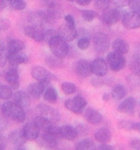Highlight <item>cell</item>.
Returning <instances> with one entry per match:
<instances>
[{"label": "cell", "mask_w": 140, "mask_h": 150, "mask_svg": "<svg viewBox=\"0 0 140 150\" xmlns=\"http://www.w3.org/2000/svg\"><path fill=\"white\" fill-rule=\"evenodd\" d=\"M1 111L5 118L12 120L16 122H23L26 119L24 109L14 101L6 100L1 106Z\"/></svg>", "instance_id": "1"}, {"label": "cell", "mask_w": 140, "mask_h": 150, "mask_svg": "<svg viewBox=\"0 0 140 150\" xmlns=\"http://www.w3.org/2000/svg\"><path fill=\"white\" fill-rule=\"evenodd\" d=\"M48 43H49L50 51L53 54V56L61 58V59H62V58H64L67 56L69 51V46L67 44V41L62 39L60 35L54 36Z\"/></svg>", "instance_id": "2"}, {"label": "cell", "mask_w": 140, "mask_h": 150, "mask_svg": "<svg viewBox=\"0 0 140 150\" xmlns=\"http://www.w3.org/2000/svg\"><path fill=\"white\" fill-rule=\"evenodd\" d=\"M87 102L86 98L82 96H76L73 98H68L64 102V106L69 111L73 112L76 115H80L84 111V108L86 107Z\"/></svg>", "instance_id": "3"}, {"label": "cell", "mask_w": 140, "mask_h": 150, "mask_svg": "<svg viewBox=\"0 0 140 150\" xmlns=\"http://www.w3.org/2000/svg\"><path fill=\"white\" fill-rule=\"evenodd\" d=\"M92 43L95 52L98 54H104L108 52L110 46V40L109 36L103 33H97L92 36Z\"/></svg>", "instance_id": "4"}, {"label": "cell", "mask_w": 140, "mask_h": 150, "mask_svg": "<svg viewBox=\"0 0 140 150\" xmlns=\"http://www.w3.org/2000/svg\"><path fill=\"white\" fill-rule=\"evenodd\" d=\"M106 62H108L109 67L114 72L123 70L126 66V58H125L124 54L117 52L109 53L106 57Z\"/></svg>", "instance_id": "5"}, {"label": "cell", "mask_w": 140, "mask_h": 150, "mask_svg": "<svg viewBox=\"0 0 140 150\" xmlns=\"http://www.w3.org/2000/svg\"><path fill=\"white\" fill-rule=\"evenodd\" d=\"M121 21H122L123 26L129 30H134V29L140 27V17L138 13L131 12V11L125 13L121 17Z\"/></svg>", "instance_id": "6"}, {"label": "cell", "mask_w": 140, "mask_h": 150, "mask_svg": "<svg viewBox=\"0 0 140 150\" xmlns=\"http://www.w3.org/2000/svg\"><path fill=\"white\" fill-rule=\"evenodd\" d=\"M36 111H38L40 116L44 117L45 119L49 120L51 122H56L60 120V113L58 110L50 107L45 104H39L36 105Z\"/></svg>", "instance_id": "7"}, {"label": "cell", "mask_w": 140, "mask_h": 150, "mask_svg": "<svg viewBox=\"0 0 140 150\" xmlns=\"http://www.w3.org/2000/svg\"><path fill=\"white\" fill-rule=\"evenodd\" d=\"M4 79L11 88L14 90L18 89V87H19V75H18L17 67L10 65V67L7 69L4 74Z\"/></svg>", "instance_id": "8"}, {"label": "cell", "mask_w": 140, "mask_h": 150, "mask_svg": "<svg viewBox=\"0 0 140 150\" xmlns=\"http://www.w3.org/2000/svg\"><path fill=\"white\" fill-rule=\"evenodd\" d=\"M120 17H121L120 11L117 8H113V9H108L104 11V13L101 16V20L105 25L110 26V25L115 24L120 19Z\"/></svg>", "instance_id": "9"}, {"label": "cell", "mask_w": 140, "mask_h": 150, "mask_svg": "<svg viewBox=\"0 0 140 150\" xmlns=\"http://www.w3.org/2000/svg\"><path fill=\"white\" fill-rule=\"evenodd\" d=\"M23 32L27 36L34 39L35 41L40 42L45 40V30L43 28H39V27L28 25V26L24 28Z\"/></svg>", "instance_id": "10"}, {"label": "cell", "mask_w": 140, "mask_h": 150, "mask_svg": "<svg viewBox=\"0 0 140 150\" xmlns=\"http://www.w3.org/2000/svg\"><path fill=\"white\" fill-rule=\"evenodd\" d=\"M58 35H60L62 39L65 40V41L69 42V41L74 40L77 38V35H78V31H77L76 28L69 26V25L65 23L59 27Z\"/></svg>", "instance_id": "11"}, {"label": "cell", "mask_w": 140, "mask_h": 150, "mask_svg": "<svg viewBox=\"0 0 140 150\" xmlns=\"http://www.w3.org/2000/svg\"><path fill=\"white\" fill-rule=\"evenodd\" d=\"M108 62L102 57H97L91 62L92 74L97 76H104L108 74Z\"/></svg>", "instance_id": "12"}, {"label": "cell", "mask_w": 140, "mask_h": 150, "mask_svg": "<svg viewBox=\"0 0 140 150\" xmlns=\"http://www.w3.org/2000/svg\"><path fill=\"white\" fill-rule=\"evenodd\" d=\"M74 70L81 78H87L92 74L91 63L86 59H79L75 63Z\"/></svg>", "instance_id": "13"}, {"label": "cell", "mask_w": 140, "mask_h": 150, "mask_svg": "<svg viewBox=\"0 0 140 150\" xmlns=\"http://www.w3.org/2000/svg\"><path fill=\"white\" fill-rule=\"evenodd\" d=\"M31 75L38 81H41L49 84L51 80V74L45 68H43L41 66H36L33 68L31 71Z\"/></svg>", "instance_id": "14"}, {"label": "cell", "mask_w": 140, "mask_h": 150, "mask_svg": "<svg viewBox=\"0 0 140 150\" xmlns=\"http://www.w3.org/2000/svg\"><path fill=\"white\" fill-rule=\"evenodd\" d=\"M84 119L87 122H89L92 125H100L103 122V115L100 112L95 110V109L92 108H87L86 111H84Z\"/></svg>", "instance_id": "15"}, {"label": "cell", "mask_w": 140, "mask_h": 150, "mask_svg": "<svg viewBox=\"0 0 140 150\" xmlns=\"http://www.w3.org/2000/svg\"><path fill=\"white\" fill-rule=\"evenodd\" d=\"M48 83L45 82H41V81H38L36 83H32L27 87V93L30 95V97L34 98H39L40 96L45 92L46 85Z\"/></svg>", "instance_id": "16"}, {"label": "cell", "mask_w": 140, "mask_h": 150, "mask_svg": "<svg viewBox=\"0 0 140 150\" xmlns=\"http://www.w3.org/2000/svg\"><path fill=\"white\" fill-rule=\"evenodd\" d=\"M23 134L27 141H36L39 137V128L33 122H28L22 128Z\"/></svg>", "instance_id": "17"}, {"label": "cell", "mask_w": 140, "mask_h": 150, "mask_svg": "<svg viewBox=\"0 0 140 150\" xmlns=\"http://www.w3.org/2000/svg\"><path fill=\"white\" fill-rule=\"evenodd\" d=\"M136 107V100L134 98L130 97L124 100L118 106V111L121 113H124V114H129L131 115L134 112Z\"/></svg>", "instance_id": "18"}, {"label": "cell", "mask_w": 140, "mask_h": 150, "mask_svg": "<svg viewBox=\"0 0 140 150\" xmlns=\"http://www.w3.org/2000/svg\"><path fill=\"white\" fill-rule=\"evenodd\" d=\"M14 101L22 108H27L31 104V97L27 92L16 91L14 95Z\"/></svg>", "instance_id": "19"}, {"label": "cell", "mask_w": 140, "mask_h": 150, "mask_svg": "<svg viewBox=\"0 0 140 150\" xmlns=\"http://www.w3.org/2000/svg\"><path fill=\"white\" fill-rule=\"evenodd\" d=\"M78 137L77 129L71 125H64L60 127V138L65 141H74Z\"/></svg>", "instance_id": "20"}, {"label": "cell", "mask_w": 140, "mask_h": 150, "mask_svg": "<svg viewBox=\"0 0 140 150\" xmlns=\"http://www.w3.org/2000/svg\"><path fill=\"white\" fill-rule=\"evenodd\" d=\"M28 60L27 56L24 53H9L8 54V62L11 66L17 67L22 63H26Z\"/></svg>", "instance_id": "21"}, {"label": "cell", "mask_w": 140, "mask_h": 150, "mask_svg": "<svg viewBox=\"0 0 140 150\" xmlns=\"http://www.w3.org/2000/svg\"><path fill=\"white\" fill-rule=\"evenodd\" d=\"M9 141L12 142L13 144L16 145V146H21L25 144V142L27 141V139L25 138L23 131L22 129H16L14 130L13 132H11L9 134Z\"/></svg>", "instance_id": "22"}, {"label": "cell", "mask_w": 140, "mask_h": 150, "mask_svg": "<svg viewBox=\"0 0 140 150\" xmlns=\"http://www.w3.org/2000/svg\"><path fill=\"white\" fill-rule=\"evenodd\" d=\"M6 49L9 53H19L25 49V43L19 39H10L7 41Z\"/></svg>", "instance_id": "23"}, {"label": "cell", "mask_w": 140, "mask_h": 150, "mask_svg": "<svg viewBox=\"0 0 140 150\" xmlns=\"http://www.w3.org/2000/svg\"><path fill=\"white\" fill-rule=\"evenodd\" d=\"M94 138L100 144H109L111 140V133L109 129L106 127H103L98 129L94 134Z\"/></svg>", "instance_id": "24"}, {"label": "cell", "mask_w": 140, "mask_h": 150, "mask_svg": "<svg viewBox=\"0 0 140 150\" xmlns=\"http://www.w3.org/2000/svg\"><path fill=\"white\" fill-rule=\"evenodd\" d=\"M112 48L114 50V52L125 54L129 52L130 46H129L126 40H124L122 38H117L112 42Z\"/></svg>", "instance_id": "25"}, {"label": "cell", "mask_w": 140, "mask_h": 150, "mask_svg": "<svg viewBox=\"0 0 140 150\" xmlns=\"http://www.w3.org/2000/svg\"><path fill=\"white\" fill-rule=\"evenodd\" d=\"M42 142L44 146H46V147L48 148H55L58 144V137H55L53 135H51L47 132H43V135H42Z\"/></svg>", "instance_id": "26"}, {"label": "cell", "mask_w": 140, "mask_h": 150, "mask_svg": "<svg viewBox=\"0 0 140 150\" xmlns=\"http://www.w3.org/2000/svg\"><path fill=\"white\" fill-rule=\"evenodd\" d=\"M34 123L39 128V130H42L43 132L46 130H48L49 127L53 124V122H51L49 120L45 119L44 117L40 116V115L36 117L35 120H34Z\"/></svg>", "instance_id": "27"}, {"label": "cell", "mask_w": 140, "mask_h": 150, "mask_svg": "<svg viewBox=\"0 0 140 150\" xmlns=\"http://www.w3.org/2000/svg\"><path fill=\"white\" fill-rule=\"evenodd\" d=\"M127 95V89L125 88V86L121 85V84H117L112 88L111 91V96L113 98L119 100H123V98L126 97Z\"/></svg>", "instance_id": "28"}, {"label": "cell", "mask_w": 140, "mask_h": 150, "mask_svg": "<svg viewBox=\"0 0 140 150\" xmlns=\"http://www.w3.org/2000/svg\"><path fill=\"white\" fill-rule=\"evenodd\" d=\"M130 69L135 75L140 74V53L132 56L130 62Z\"/></svg>", "instance_id": "29"}, {"label": "cell", "mask_w": 140, "mask_h": 150, "mask_svg": "<svg viewBox=\"0 0 140 150\" xmlns=\"http://www.w3.org/2000/svg\"><path fill=\"white\" fill-rule=\"evenodd\" d=\"M76 150H96L94 142L89 139H84L76 145Z\"/></svg>", "instance_id": "30"}, {"label": "cell", "mask_w": 140, "mask_h": 150, "mask_svg": "<svg viewBox=\"0 0 140 150\" xmlns=\"http://www.w3.org/2000/svg\"><path fill=\"white\" fill-rule=\"evenodd\" d=\"M44 100L50 103H55L58 100V93L54 87H48L44 92Z\"/></svg>", "instance_id": "31"}, {"label": "cell", "mask_w": 140, "mask_h": 150, "mask_svg": "<svg viewBox=\"0 0 140 150\" xmlns=\"http://www.w3.org/2000/svg\"><path fill=\"white\" fill-rule=\"evenodd\" d=\"M12 96V88L9 85H1V87H0V98L4 100H8Z\"/></svg>", "instance_id": "32"}, {"label": "cell", "mask_w": 140, "mask_h": 150, "mask_svg": "<svg viewBox=\"0 0 140 150\" xmlns=\"http://www.w3.org/2000/svg\"><path fill=\"white\" fill-rule=\"evenodd\" d=\"M61 88L62 90V92H64L65 95H71V94H73L76 91L77 87H76V85H75L74 83L65 81V82L61 83Z\"/></svg>", "instance_id": "33"}, {"label": "cell", "mask_w": 140, "mask_h": 150, "mask_svg": "<svg viewBox=\"0 0 140 150\" xmlns=\"http://www.w3.org/2000/svg\"><path fill=\"white\" fill-rule=\"evenodd\" d=\"M8 4L10 5L11 8L16 11L23 10L26 7V2L24 0H10Z\"/></svg>", "instance_id": "34"}, {"label": "cell", "mask_w": 140, "mask_h": 150, "mask_svg": "<svg viewBox=\"0 0 140 150\" xmlns=\"http://www.w3.org/2000/svg\"><path fill=\"white\" fill-rule=\"evenodd\" d=\"M45 62L47 63V65L52 68H59L61 66V59L57 57H48L47 59L45 60Z\"/></svg>", "instance_id": "35"}, {"label": "cell", "mask_w": 140, "mask_h": 150, "mask_svg": "<svg viewBox=\"0 0 140 150\" xmlns=\"http://www.w3.org/2000/svg\"><path fill=\"white\" fill-rule=\"evenodd\" d=\"M82 16L83 18L87 22H90L95 18L96 16V13L94 11H91V10H83L82 11Z\"/></svg>", "instance_id": "36"}, {"label": "cell", "mask_w": 140, "mask_h": 150, "mask_svg": "<svg viewBox=\"0 0 140 150\" xmlns=\"http://www.w3.org/2000/svg\"><path fill=\"white\" fill-rule=\"evenodd\" d=\"M110 3V0H95V7L99 10L106 11L109 9Z\"/></svg>", "instance_id": "37"}, {"label": "cell", "mask_w": 140, "mask_h": 150, "mask_svg": "<svg viewBox=\"0 0 140 150\" xmlns=\"http://www.w3.org/2000/svg\"><path fill=\"white\" fill-rule=\"evenodd\" d=\"M119 127L125 130H134L135 122H131V120H121L119 122Z\"/></svg>", "instance_id": "38"}, {"label": "cell", "mask_w": 140, "mask_h": 150, "mask_svg": "<svg viewBox=\"0 0 140 150\" xmlns=\"http://www.w3.org/2000/svg\"><path fill=\"white\" fill-rule=\"evenodd\" d=\"M77 45H78V48L81 50H86L90 46V40L87 38H81L78 40Z\"/></svg>", "instance_id": "39"}, {"label": "cell", "mask_w": 140, "mask_h": 150, "mask_svg": "<svg viewBox=\"0 0 140 150\" xmlns=\"http://www.w3.org/2000/svg\"><path fill=\"white\" fill-rule=\"evenodd\" d=\"M128 6L130 7L131 12H134L136 13H140V0H130Z\"/></svg>", "instance_id": "40"}, {"label": "cell", "mask_w": 140, "mask_h": 150, "mask_svg": "<svg viewBox=\"0 0 140 150\" xmlns=\"http://www.w3.org/2000/svg\"><path fill=\"white\" fill-rule=\"evenodd\" d=\"M110 1L115 8H123V7L129 5L130 0H110Z\"/></svg>", "instance_id": "41"}, {"label": "cell", "mask_w": 140, "mask_h": 150, "mask_svg": "<svg viewBox=\"0 0 140 150\" xmlns=\"http://www.w3.org/2000/svg\"><path fill=\"white\" fill-rule=\"evenodd\" d=\"M64 20H65V23L67 25H69V26H71V27L76 28L75 19H74V17L71 16V14H67V16H65Z\"/></svg>", "instance_id": "42"}, {"label": "cell", "mask_w": 140, "mask_h": 150, "mask_svg": "<svg viewBox=\"0 0 140 150\" xmlns=\"http://www.w3.org/2000/svg\"><path fill=\"white\" fill-rule=\"evenodd\" d=\"M130 146L132 150H140V140H132L130 142Z\"/></svg>", "instance_id": "43"}, {"label": "cell", "mask_w": 140, "mask_h": 150, "mask_svg": "<svg viewBox=\"0 0 140 150\" xmlns=\"http://www.w3.org/2000/svg\"><path fill=\"white\" fill-rule=\"evenodd\" d=\"M0 27H1L2 30H7V29L10 27V21L7 20V19H4V18H2L1 22H0Z\"/></svg>", "instance_id": "44"}, {"label": "cell", "mask_w": 140, "mask_h": 150, "mask_svg": "<svg viewBox=\"0 0 140 150\" xmlns=\"http://www.w3.org/2000/svg\"><path fill=\"white\" fill-rule=\"evenodd\" d=\"M97 150H114L112 146H110L108 144H102L99 145V147Z\"/></svg>", "instance_id": "45"}, {"label": "cell", "mask_w": 140, "mask_h": 150, "mask_svg": "<svg viewBox=\"0 0 140 150\" xmlns=\"http://www.w3.org/2000/svg\"><path fill=\"white\" fill-rule=\"evenodd\" d=\"M77 2V4H79L81 6H86L91 2V0H75Z\"/></svg>", "instance_id": "46"}, {"label": "cell", "mask_w": 140, "mask_h": 150, "mask_svg": "<svg viewBox=\"0 0 140 150\" xmlns=\"http://www.w3.org/2000/svg\"><path fill=\"white\" fill-rule=\"evenodd\" d=\"M103 100L105 101H109V94H104L103 95Z\"/></svg>", "instance_id": "47"}, {"label": "cell", "mask_w": 140, "mask_h": 150, "mask_svg": "<svg viewBox=\"0 0 140 150\" xmlns=\"http://www.w3.org/2000/svg\"><path fill=\"white\" fill-rule=\"evenodd\" d=\"M134 130H136V131H137V132H139V133H140V122H136V123H135Z\"/></svg>", "instance_id": "48"}, {"label": "cell", "mask_w": 140, "mask_h": 150, "mask_svg": "<svg viewBox=\"0 0 140 150\" xmlns=\"http://www.w3.org/2000/svg\"><path fill=\"white\" fill-rule=\"evenodd\" d=\"M66 1H70V2H72V1H75V0H66Z\"/></svg>", "instance_id": "49"}, {"label": "cell", "mask_w": 140, "mask_h": 150, "mask_svg": "<svg viewBox=\"0 0 140 150\" xmlns=\"http://www.w3.org/2000/svg\"><path fill=\"white\" fill-rule=\"evenodd\" d=\"M16 150H24L23 148H18V149H16Z\"/></svg>", "instance_id": "50"}, {"label": "cell", "mask_w": 140, "mask_h": 150, "mask_svg": "<svg viewBox=\"0 0 140 150\" xmlns=\"http://www.w3.org/2000/svg\"><path fill=\"white\" fill-rule=\"evenodd\" d=\"M138 16H139V17H140V13H138Z\"/></svg>", "instance_id": "51"}, {"label": "cell", "mask_w": 140, "mask_h": 150, "mask_svg": "<svg viewBox=\"0 0 140 150\" xmlns=\"http://www.w3.org/2000/svg\"><path fill=\"white\" fill-rule=\"evenodd\" d=\"M138 76H140V74H139V75H138Z\"/></svg>", "instance_id": "52"}, {"label": "cell", "mask_w": 140, "mask_h": 150, "mask_svg": "<svg viewBox=\"0 0 140 150\" xmlns=\"http://www.w3.org/2000/svg\"><path fill=\"white\" fill-rule=\"evenodd\" d=\"M139 117H140V114H139Z\"/></svg>", "instance_id": "53"}, {"label": "cell", "mask_w": 140, "mask_h": 150, "mask_svg": "<svg viewBox=\"0 0 140 150\" xmlns=\"http://www.w3.org/2000/svg\"><path fill=\"white\" fill-rule=\"evenodd\" d=\"M139 105H140V103H139Z\"/></svg>", "instance_id": "54"}]
</instances>
